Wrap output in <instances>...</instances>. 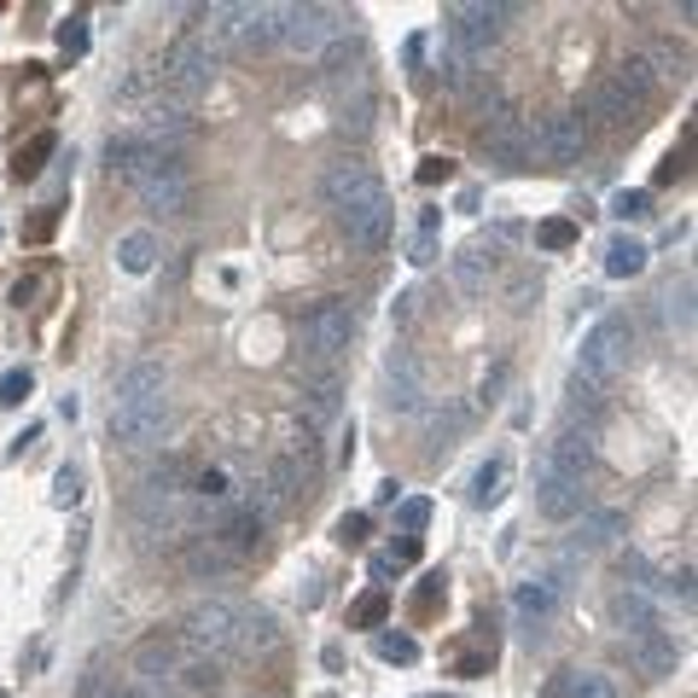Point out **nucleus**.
I'll use <instances>...</instances> for the list:
<instances>
[{
  "label": "nucleus",
  "instance_id": "3",
  "mask_svg": "<svg viewBox=\"0 0 698 698\" xmlns=\"http://www.w3.org/2000/svg\"><path fill=\"white\" fill-rule=\"evenodd\" d=\"M216 65H222V47L210 41V30H187L169 53H164V88L175 99V111H193V99L216 82Z\"/></svg>",
  "mask_w": 698,
  "mask_h": 698
},
{
  "label": "nucleus",
  "instance_id": "7",
  "mask_svg": "<svg viewBox=\"0 0 698 698\" xmlns=\"http://www.w3.org/2000/svg\"><path fill=\"white\" fill-rule=\"evenodd\" d=\"M239 617H245V606H233V600H204V606L187 611V629H180V640H187L193 652L233 658V646H239Z\"/></svg>",
  "mask_w": 698,
  "mask_h": 698
},
{
  "label": "nucleus",
  "instance_id": "46",
  "mask_svg": "<svg viewBox=\"0 0 698 698\" xmlns=\"http://www.w3.org/2000/svg\"><path fill=\"white\" fill-rule=\"evenodd\" d=\"M530 297H541V274L512 279V308H530Z\"/></svg>",
  "mask_w": 698,
  "mask_h": 698
},
{
  "label": "nucleus",
  "instance_id": "39",
  "mask_svg": "<svg viewBox=\"0 0 698 698\" xmlns=\"http://www.w3.org/2000/svg\"><path fill=\"white\" fill-rule=\"evenodd\" d=\"M431 256H436V210H425L420 216V233H413V245H407V263H431Z\"/></svg>",
  "mask_w": 698,
  "mask_h": 698
},
{
  "label": "nucleus",
  "instance_id": "8",
  "mask_svg": "<svg viewBox=\"0 0 698 698\" xmlns=\"http://www.w3.org/2000/svg\"><path fill=\"white\" fill-rule=\"evenodd\" d=\"M135 187L140 198L151 204V210H164V216H180L193 204V169L175 158V151H151V164L135 175Z\"/></svg>",
  "mask_w": 698,
  "mask_h": 698
},
{
  "label": "nucleus",
  "instance_id": "29",
  "mask_svg": "<svg viewBox=\"0 0 698 698\" xmlns=\"http://www.w3.org/2000/svg\"><path fill=\"white\" fill-rule=\"evenodd\" d=\"M646 256H652V250H646L640 239H629V233H617V239L606 245V274H611V279H635V274L646 268Z\"/></svg>",
  "mask_w": 698,
  "mask_h": 698
},
{
  "label": "nucleus",
  "instance_id": "49",
  "mask_svg": "<svg viewBox=\"0 0 698 698\" xmlns=\"http://www.w3.org/2000/svg\"><path fill=\"white\" fill-rule=\"evenodd\" d=\"M449 175H454L449 158H425V164H420V180H425V187H436V180H449Z\"/></svg>",
  "mask_w": 698,
  "mask_h": 698
},
{
  "label": "nucleus",
  "instance_id": "33",
  "mask_svg": "<svg viewBox=\"0 0 698 698\" xmlns=\"http://www.w3.org/2000/svg\"><path fill=\"white\" fill-rule=\"evenodd\" d=\"M193 495L204 501V507H233V483H227V472H222V465H210V472H198L193 478Z\"/></svg>",
  "mask_w": 698,
  "mask_h": 698
},
{
  "label": "nucleus",
  "instance_id": "15",
  "mask_svg": "<svg viewBox=\"0 0 698 698\" xmlns=\"http://www.w3.org/2000/svg\"><path fill=\"white\" fill-rule=\"evenodd\" d=\"M338 222H344V233H350V245H361V250H384V245H391V233H396L391 193L367 198L361 210H350V216H338Z\"/></svg>",
  "mask_w": 698,
  "mask_h": 698
},
{
  "label": "nucleus",
  "instance_id": "54",
  "mask_svg": "<svg viewBox=\"0 0 698 698\" xmlns=\"http://www.w3.org/2000/svg\"><path fill=\"white\" fill-rule=\"evenodd\" d=\"M420 698H460V692H420Z\"/></svg>",
  "mask_w": 698,
  "mask_h": 698
},
{
  "label": "nucleus",
  "instance_id": "34",
  "mask_svg": "<svg viewBox=\"0 0 698 698\" xmlns=\"http://www.w3.org/2000/svg\"><path fill=\"white\" fill-rule=\"evenodd\" d=\"M640 59L652 65L658 82H681V76H687V53H681V47H669V41H658L652 53H640Z\"/></svg>",
  "mask_w": 698,
  "mask_h": 698
},
{
  "label": "nucleus",
  "instance_id": "30",
  "mask_svg": "<svg viewBox=\"0 0 698 698\" xmlns=\"http://www.w3.org/2000/svg\"><path fill=\"white\" fill-rule=\"evenodd\" d=\"M553 698H617V687L600 676V669H564L553 681Z\"/></svg>",
  "mask_w": 698,
  "mask_h": 698
},
{
  "label": "nucleus",
  "instance_id": "16",
  "mask_svg": "<svg viewBox=\"0 0 698 698\" xmlns=\"http://www.w3.org/2000/svg\"><path fill=\"white\" fill-rule=\"evenodd\" d=\"M582 117H593L600 128H635V122H640V106L606 76V82L588 88V111H582Z\"/></svg>",
  "mask_w": 698,
  "mask_h": 698
},
{
  "label": "nucleus",
  "instance_id": "43",
  "mask_svg": "<svg viewBox=\"0 0 698 698\" xmlns=\"http://www.w3.org/2000/svg\"><path fill=\"white\" fill-rule=\"evenodd\" d=\"M379 658H391V663H413V658H420V646H413V635H379Z\"/></svg>",
  "mask_w": 698,
  "mask_h": 698
},
{
  "label": "nucleus",
  "instance_id": "24",
  "mask_svg": "<svg viewBox=\"0 0 698 698\" xmlns=\"http://www.w3.org/2000/svg\"><path fill=\"white\" fill-rule=\"evenodd\" d=\"M146 164H151V146H146L140 135H111V140H106V169H111L117 180H135Z\"/></svg>",
  "mask_w": 698,
  "mask_h": 698
},
{
  "label": "nucleus",
  "instance_id": "20",
  "mask_svg": "<svg viewBox=\"0 0 698 698\" xmlns=\"http://www.w3.org/2000/svg\"><path fill=\"white\" fill-rule=\"evenodd\" d=\"M384 373H391V391H396L391 402H396V407H407V413H413V407L425 402V384H420V361H413L407 350H391V355H384Z\"/></svg>",
  "mask_w": 698,
  "mask_h": 698
},
{
  "label": "nucleus",
  "instance_id": "40",
  "mask_svg": "<svg viewBox=\"0 0 698 698\" xmlns=\"http://www.w3.org/2000/svg\"><path fill=\"white\" fill-rule=\"evenodd\" d=\"M669 321H676L681 332H692V274H681V286H669Z\"/></svg>",
  "mask_w": 698,
  "mask_h": 698
},
{
  "label": "nucleus",
  "instance_id": "26",
  "mask_svg": "<svg viewBox=\"0 0 698 698\" xmlns=\"http://www.w3.org/2000/svg\"><path fill=\"white\" fill-rule=\"evenodd\" d=\"M151 263H158V239H151L146 227L122 233V239H117V268L122 274H151Z\"/></svg>",
  "mask_w": 698,
  "mask_h": 698
},
{
  "label": "nucleus",
  "instance_id": "47",
  "mask_svg": "<svg viewBox=\"0 0 698 698\" xmlns=\"http://www.w3.org/2000/svg\"><path fill=\"white\" fill-rule=\"evenodd\" d=\"M361 535H367V512H344V519H338V541L350 548V541H361Z\"/></svg>",
  "mask_w": 698,
  "mask_h": 698
},
{
  "label": "nucleus",
  "instance_id": "1",
  "mask_svg": "<svg viewBox=\"0 0 698 698\" xmlns=\"http://www.w3.org/2000/svg\"><path fill=\"white\" fill-rule=\"evenodd\" d=\"M169 425V373L158 361H135L122 367L117 379V396H111V443L117 449H151Z\"/></svg>",
  "mask_w": 698,
  "mask_h": 698
},
{
  "label": "nucleus",
  "instance_id": "22",
  "mask_svg": "<svg viewBox=\"0 0 698 698\" xmlns=\"http://www.w3.org/2000/svg\"><path fill=\"white\" fill-rule=\"evenodd\" d=\"M611 617L629 629V640H635V635H652V629H663V623H658V606L646 600L640 588H623V593H617V600H611Z\"/></svg>",
  "mask_w": 698,
  "mask_h": 698
},
{
  "label": "nucleus",
  "instance_id": "25",
  "mask_svg": "<svg viewBox=\"0 0 698 698\" xmlns=\"http://www.w3.org/2000/svg\"><path fill=\"white\" fill-rule=\"evenodd\" d=\"M489 274H495V250L465 245V250L454 256V286H460V292H483V286H489Z\"/></svg>",
  "mask_w": 698,
  "mask_h": 698
},
{
  "label": "nucleus",
  "instance_id": "19",
  "mask_svg": "<svg viewBox=\"0 0 698 698\" xmlns=\"http://www.w3.org/2000/svg\"><path fill=\"white\" fill-rule=\"evenodd\" d=\"M623 512L617 507H600V512H588V519L577 524V535H571V553H600V548H611L617 535H623Z\"/></svg>",
  "mask_w": 698,
  "mask_h": 698
},
{
  "label": "nucleus",
  "instance_id": "10",
  "mask_svg": "<svg viewBox=\"0 0 698 698\" xmlns=\"http://www.w3.org/2000/svg\"><path fill=\"white\" fill-rule=\"evenodd\" d=\"M501 18H512V7H489V0H460L449 7V23H454V53L460 59H483L489 47L501 41Z\"/></svg>",
  "mask_w": 698,
  "mask_h": 698
},
{
  "label": "nucleus",
  "instance_id": "53",
  "mask_svg": "<svg viewBox=\"0 0 698 698\" xmlns=\"http://www.w3.org/2000/svg\"><path fill=\"white\" fill-rule=\"evenodd\" d=\"M47 233H53V210H47V216H36V222H30V239H47Z\"/></svg>",
  "mask_w": 698,
  "mask_h": 698
},
{
  "label": "nucleus",
  "instance_id": "21",
  "mask_svg": "<svg viewBox=\"0 0 698 698\" xmlns=\"http://www.w3.org/2000/svg\"><path fill=\"white\" fill-rule=\"evenodd\" d=\"M629 652H635V663L646 669V676H669V669L681 663L676 640H669L663 629H652V635H635V640H629Z\"/></svg>",
  "mask_w": 698,
  "mask_h": 698
},
{
  "label": "nucleus",
  "instance_id": "41",
  "mask_svg": "<svg viewBox=\"0 0 698 698\" xmlns=\"http://www.w3.org/2000/svg\"><path fill=\"white\" fill-rule=\"evenodd\" d=\"M82 501V465H59L53 478V507H76Z\"/></svg>",
  "mask_w": 698,
  "mask_h": 698
},
{
  "label": "nucleus",
  "instance_id": "44",
  "mask_svg": "<svg viewBox=\"0 0 698 698\" xmlns=\"http://www.w3.org/2000/svg\"><path fill=\"white\" fill-rule=\"evenodd\" d=\"M396 524H402V535H420V530L431 524V501H420V495H413V501H402Z\"/></svg>",
  "mask_w": 698,
  "mask_h": 698
},
{
  "label": "nucleus",
  "instance_id": "36",
  "mask_svg": "<svg viewBox=\"0 0 698 698\" xmlns=\"http://www.w3.org/2000/svg\"><path fill=\"white\" fill-rule=\"evenodd\" d=\"M88 698H158V692L135 676H106V681H88Z\"/></svg>",
  "mask_w": 698,
  "mask_h": 698
},
{
  "label": "nucleus",
  "instance_id": "28",
  "mask_svg": "<svg viewBox=\"0 0 698 698\" xmlns=\"http://www.w3.org/2000/svg\"><path fill=\"white\" fill-rule=\"evenodd\" d=\"M187 692H216L222 687V658H210V652H193L187 646V658H180V676H175Z\"/></svg>",
  "mask_w": 698,
  "mask_h": 698
},
{
  "label": "nucleus",
  "instance_id": "13",
  "mask_svg": "<svg viewBox=\"0 0 698 698\" xmlns=\"http://www.w3.org/2000/svg\"><path fill=\"white\" fill-rule=\"evenodd\" d=\"M344 12L338 7H286V23H279V41L297 47V53H326L332 41L344 36Z\"/></svg>",
  "mask_w": 698,
  "mask_h": 698
},
{
  "label": "nucleus",
  "instance_id": "12",
  "mask_svg": "<svg viewBox=\"0 0 698 698\" xmlns=\"http://www.w3.org/2000/svg\"><path fill=\"white\" fill-rule=\"evenodd\" d=\"M564 577H571L564 564H548V571H530L519 588H512V611H519V623H524L530 635L564 606V588H571Z\"/></svg>",
  "mask_w": 698,
  "mask_h": 698
},
{
  "label": "nucleus",
  "instance_id": "37",
  "mask_svg": "<svg viewBox=\"0 0 698 698\" xmlns=\"http://www.w3.org/2000/svg\"><path fill=\"white\" fill-rule=\"evenodd\" d=\"M501 483H507V460H489L483 472L472 478V501L489 507V501H501Z\"/></svg>",
  "mask_w": 698,
  "mask_h": 698
},
{
  "label": "nucleus",
  "instance_id": "51",
  "mask_svg": "<svg viewBox=\"0 0 698 698\" xmlns=\"http://www.w3.org/2000/svg\"><path fill=\"white\" fill-rule=\"evenodd\" d=\"M413 315H420V292H402V297H396V321L407 326Z\"/></svg>",
  "mask_w": 698,
  "mask_h": 698
},
{
  "label": "nucleus",
  "instance_id": "31",
  "mask_svg": "<svg viewBox=\"0 0 698 698\" xmlns=\"http://www.w3.org/2000/svg\"><path fill=\"white\" fill-rule=\"evenodd\" d=\"M303 396H308V420H315V425H321V420H332V413H338V373L321 367V373H315V384H308Z\"/></svg>",
  "mask_w": 698,
  "mask_h": 698
},
{
  "label": "nucleus",
  "instance_id": "2",
  "mask_svg": "<svg viewBox=\"0 0 698 698\" xmlns=\"http://www.w3.org/2000/svg\"><path fill=\"white\" fill-rule=\"evenodd\" d=\"M629 350H635V326H629L623 315H606V321L582 338V355H577V379H571V391H577V396H588V402L600 396V391H611V379L623 373Z\"/></svg>",
  "mask_w": 698,
  "mask_h": 698
},
{
  "label": "nucleus",
  "instance_id": "23",
  "mask_svg": "<svg viewBox=\"0 0 698 698\" xmlns=\"http://www.w3.org/2000/svg\"><path fill=\"white\" fill-rule=\"evenodd\" d=\"M274 646H279V623H274V611L245 606V617H239V646H233V652L256 658V652H274Z\"/></svg>",
  "mask_w": 698,
  "mask_h": 698
},
{
  "label": "nucleus",
  "instance_id": "14",
  "mask_svg": "<svg viewBox=\"0 0 698 698\" xmlns=\"http://www.w3.org/2000/svg\"><path fill=\"white\" fill-rule=\"evenodd\" d=\"M483 151H489V164H495L501 175H519L530 164V122L524 111H501L495 122L483 128Z\"/></svg>",
  "mask_w": 698,
  "mask_h": 698
},
{
  "label": "nucleus",
  "instance_id": "35",
  "mask_svg": "<svg viewBox=\"0 0 698 698\" xmlns=\"http://www.w3.org/2000/svg\"><path fill=\"white\" fill-rule=\"evenodd\" d=\"M384 617H391V593H384V588H373V593H361V600L350 606V623H355V629H379V623H384Z\"/></svg>",
  "mask_w": 698,
  "mask_h": 698
},
{
  "label": "nucleus",
  "instance_id": "18",
  "mask_svg": "<svg viewBox=\"0 0 698 698\" xmlns=\"http://www.w3.org/2000/svg\"><path fill=\"white\" fill-rule=\"evenodd\" d=\"M233 564H239V559H233L216 535H193L187 548H180V571H187L193 582H216V577L233 571Z\"/></svg>",
  "mask_w": 698,
  "mask_h": 698
},
{
  "label": "nucleus",
  "instance_id": "48",
  "mask_svg": "<svg viewBox=\"0 0 698 698\" xmlns=\"http://www.w3.org/2000/svg\"><path fill=\"white\" fill-rule=\"evenodd\" d=\"M663 593H676V600H681V606L692 600V571H687V564H681V571H676V577H663Z\"/></svg>",
  "mask_w": 698,
  "mask_h": 698
},
{
  "label": "nucleus",
  "instance_id": "42",
  "mask_svg": "<svg viewBox=\"0 0 698 698\" xmlns=\"http://www.w3.org/2000/svg\"><path fill=\"white\" fill-rule=\"evenodd\" d=\"M36 391V379H30V367H12L7 379H0V407H18L23 396Z\"/></svg>",
  "mask_w": 698,
  "mask_h": 698
},
{
  "label": "nucleus",
  "instance_id": "6",
  "mask_svg": "<svg viewBox=\"0 0 698 698\" xmlns=\"http://www.w3.org/2000/svg\"><path fill=\"white\" fill-rule=\"evenodd\" d=\"M582 151H588V117H582V106L553 111V117H541V128H530V158L553 164V169L582 164Z\"/></svg>",
  "mask_w": 698,
  "mask_h": 698
},
{
  "label": "nucleus",
  "instance_id": "9",
  "mask_svg": "<svg viewBox=\"0 0 698 698\" xmlns=\"http://www.w3.org/2000/svg\"><path fill=\"white\" fill-rule=\"evenodd\" d=\"M180 658H187V640L180 629H151L135 640V652H128V676L146 681L151 692H164L175 676H180Z\"/></svg>",
  "mask_w": 698,
  "mask_h": 698
},
{
  "label": "nucleus",
  "instance_id": "4",
  "mask_svg": "<svg viewBox=\"0 0 698 698\" xmlns=\"http://www.w3.org/2000/svg\"><path fill=\"white\" fill-rule=\"evenodd\" d=\"M588 465H593V431L588 425H564L548 449L535 460V495L564 483H588Z\"/></svg>",
  "mask_w": 698,
  "mask_h": 698
},
{
  "label": "nucleus",
  "instance_id": "38",
  "mask_svg": "<svg viewBox=\"0 0 698 698\" xmlns=\"http://www.w3.org/2000/svg\"><path fill=\"white\" fill-rule=\"evenodd\" d=\"M535 245H541V250H571V245H577V222H564V216L541 222V227H535Z\"/></svg>",
  "mask_w": 698,
  "mask_h": 698
},
{
  "label": "nucleus",
  "instance_id": "32",
  "mask_svg": "<svg viewBox=\"0 0 698 698\" xmlns=\"http://www.w3.org/2000/svg\"><path fill=\"white\" fill-rule=\"evenodd\" d=\"M53 151H59V140H53V135H36L30 146H18V158H12V175H18V180L41 175V164L53 158Z\"/></svg>",
  "mask_w": 698,
  "mask_h": 698
},
{
  "label": "nucleus",
  "instance_id": "27",
  "mask_svg": "<svg viewBox=\"0 0 698 698\" xmlns=\"http://www.w3.org/2000/svg\"><path fill=\"white\" fill-rule=\"evenodd\" d=\"M611 82H617V88H623V94L635 99V106L646 111V99H652V88H658V76H652V65H646L640 53H629L623 65H617V70H611Z\"/></svg>",
  "mask_w": 698,
  "mask_h": 698
},
{
  "label": "nucleus",
  "instance_id": "11",
  "mask_svg": "<svg viewBox=\"0 0 698 698\" xmlns=\"http://www.w3.org/2000/svg\"><path fill=\"white\" fill-rule=\"evenodd\" d=\"M379 193H384V180L361 158H338V164H326V175H321V204L332 216H350V210H361V204L379 198Z\"/></svg>",
  "mask_w": 698,
  "mask_h": 698
},
{
  "label": "nucleus",
  "instance_id": "45",
  "mask_svg": "<svg viewBox=\"0 0 698 698\" xmlns=\"http://www.w3.org/2000/svg\"><path fill=\"white\" fill-rule=\"evenodd\" d=\"M611 216H623V222L652 216V210H646V193H617V198H611Z\"/></svg>",
  "mask_w": 698,
  "mask_h": 698
},
{
  "label": "nucleus",
  "instance_id": "52",
  "mask_svg": "<svg viewBox=\"0 0 698 698\" xmlns=\"http://www.w3.org/2000/svg\"><path fill=\"white\" fill-rule=\"evenodd\" d=\"M687 169V158H676V151H669V158H663V169H658V180H676Z\"/></svg>",
  "mask_w": 698,
  "mask_h": 698
},
{
  "label": "nucleus",
  "instance_id": "5",
  "mask_svg": "<svg viewBox=\"0 0 698 698\" xmlns=\"http://www.w3.org/2000/svg\"><path fill=\"white\" fill-rule=\"evenodd\" d=\"M350 338H355V315H350L344 297H321L303 315V350H308L315 367H332V361L350 350Z\"/></svg>",
  "mask_w": 698,
  "mask_h": 698
},
{
  "label": "nucleus",
  "instance_id": "50",
  "mask_svg": "<svg viewBox=\"0 0 698 698\" xmlns=\"http://www.w3.org/2000/svg\"><path fill=\"white\" fill-rule=\"evenodd\" d=\"M59 41L70 47V53H82V47H88V30H82V23H65V30H59Z\"/></svg>",
  "mask_w": 698,
  "mask_h": 698
},
{
  "label": "nucleus",
  "instance_id": "17",
  "mask_svg": "<svg viewBox=\"0 0 698 698\" xmlns=\"http://www.w3.org/2000/svg\"><path fill=\"white\" fill-rule=\"evenodd\" d=\"M279 23H286V7H239V18H233V41H239L245 53H263V47L279 41Z\"/></svg>",
  "mask_w": 698,
  "mask_h": 698
}]
</instances>
